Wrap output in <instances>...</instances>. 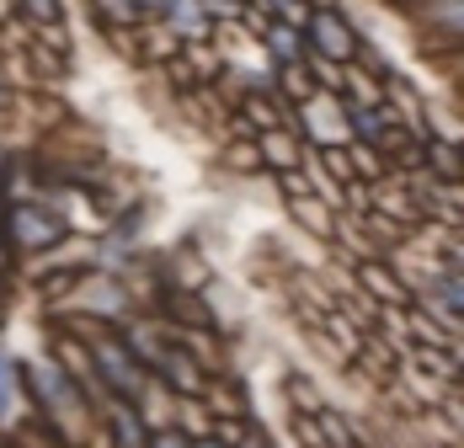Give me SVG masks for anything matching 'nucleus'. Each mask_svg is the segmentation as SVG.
Instances as JSON below:
<instances>
[{
  "instance_id": "f257e3e1",
  "label": "nucleus",
  "mask_w": 464,
  "mask_h": 448,
  "mask_svg": "<svg viewBox=\"0 0 464 448\" xmlns=\"http://www.w3.org/2000/svg\"><path fill=\"white\" fill-rule=\"evenodd\" d=\"M11 411H16V395H11V358L0 353V422H11Z\"/></svg>"
},
{
  "instance_id": "7ed1b4c3",
  "label": "nucleus",
  "mask_w": 464,
  "mask_h": 448,
  "mask_svg": "<svg viewBox=\"0 0 464 448\" xmlns=\"http://www.w3.org/2000/svg\"><path fill=\"white\" fill-rule=\"evenodd\" d=\"M160 448H182V443H177V438H166V443H160Z\"/></svg>"
},
{
  "instance_id": "f03ea898",
  "label": "nucleus",
  "mask_w": 464,
  "mask_h": 448,
  "mask_svg": "<svg viewBox=\"0 0 464 448\" xmlns=\"http://www.w3.org/2000/svg\"><path fill=\"white\" fill-rule=\"evenodd\" d=\"M321 33H325V48H331V54H342V48H347V38H336V33H342L336 22H321Z\"/></svg>"
}]
</instances>
